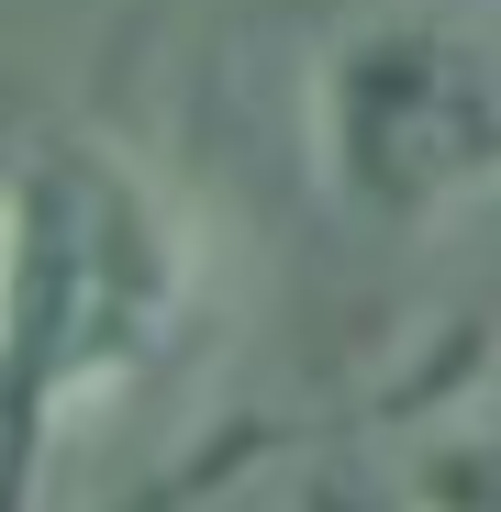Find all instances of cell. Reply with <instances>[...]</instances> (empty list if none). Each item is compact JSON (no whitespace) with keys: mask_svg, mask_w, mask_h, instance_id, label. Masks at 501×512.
Returning a JSON list of instances; mask_svg holds the SVG:
<instances>
[{"mask_svg":"<svg viewBox=\"0 0 501 512\" xmlns=\"http://www.w3.org/2000/svg\"><path fill=\"white\" fill-rule=\"evenodd\" d=\"M401 512H490V435L457 412L446 435H412L401 457Z\"/></svg>","mask_w":501,"mask_h":512,"instance_id":"3","label":"cell"},{"mask_svg":"<svg viewBox=\"0 0 501 512\" xmlns=\"http://www.w3.org/2000/svg\"><path fill=\"white\" fill-rule=\"evenodd\" d=\"M312 179L379 234H435L501 179V78L446 12H368L312 67Z\"/></svg>","mask_w":501,"mask_h":512,"instance_id":"2","label":"cell"},{"mask_svg":"<svg viewBox=\"0 0 501 512\" xmlns=\"http://www.w3.org/2000/svg\"><path fill=\"white\" fill-rule=\"evenodd\" d=\"M201 301V234L145 156L56 134L0 179V512H34L78 412L134 390ZM279 457V435H223L145 512H190L223 479Z\"/></svg>","mask_w":501,"mask_h":512,"instance_id":"1","label":"cell"}]
</instances>
